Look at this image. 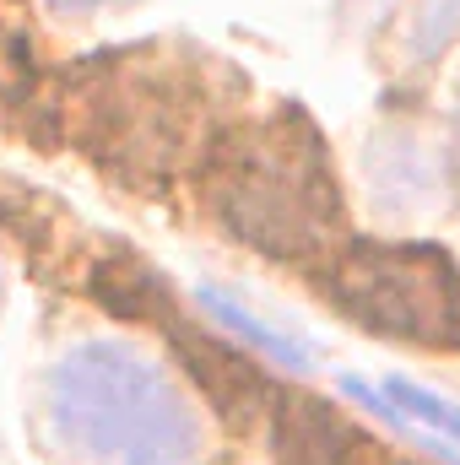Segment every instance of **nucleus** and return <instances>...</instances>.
Here are the masks:
<instances>
[{"label":"nucleus","instance_id":"9","mask_svg":"<svg viewBox=\"0 0 460 465\" xmlns=\"http://www.w3.org/2000/svg\"><path fill=\"white\" fill-rule=\"evenodd\" d=\"M390 395L412 411V422H428L434 433H445V439H455V444H460V406L439 401V395H434V390H423V384H406V379H395V384H390Z\"/></svg>","mask_w":460,"mask_h":465},{"label":"nucleus","instance_id":"11","mask_svg":"<svg viewBox=\"0 0 460 465\" xmlns=\"http://www.w3.org/2000/svg\"><path fill=\"white\" fill-rule=\"evenodd\" d=\"M65 5H104V0H65Z\"/></svg>","mask_w":460,"mask_h":465},{"label":"nucleus","instance_id":"6","mask_svg":"<svg viewBox=\"0 0 460 465\" xmlns=\"http://www.w3.org/2000/svg\"><path fill=\"white\" fill-rule=\"evenodd\" d=\"M363 444L325 401L287 395L276 406V465H357Z\"/></svg>","mask_w":460,"mask_h":465},{"label":"nucleus","instance_id":"8","mask_svg":"<svg viewBox=\"0 0 460 465\" xmlns=\"http://www.w3.org/2000/svg\"><path fill=\"white\" fill-rule=\"evenodd\" d=\"M33 71V38L16 0H0V93H16Z\"/></svg>","mask_w":460,"mask_h":465},{"label":"nucleus","instance_id":"7","mask_svg":"<svg viewBox=\"0 0 460 465\" xmlns=\"http://www.w3.org/2000/svg\"><path fill=\"white\" fill-rule=\"evenodd\" d=\"M201 303L212 309V320H223L233 336H244L255 351H265V357H276V362H287V368H304V347H298V341H287V336L265 331V325H260L255 314H244L233 298H223V292H212V287H206V292H201Z\"/></svg>","mask_w":460,"mask_h":465},{"label":"nucleus","instance_id":"5","mask_svg":"<svg viewBox=\"0 0 460 465\" xmlns=\"http://www.w3.org/2000/svg\"><path fill=\"white\" fill-rule=\"evenodd\" d=\"M368 195L390 212V217H412L428 212L445 190V163L439 146L417 130H385L379 141H368Z\"/></svg>","mask_w":460,"mask_h":465},{"label":"nucleus","instance_id":"3","mask_svg":"<svg viewBox=\"0 0 460 465\" xmlns=\"http://www.w3.org/2000/svg\"><path fill=\"white\" fill-rule=\"evenodd\" d=\"M331 303L374 336L460 347V265L428 238H357L331 260Z\"/></svg>","mask_w":460,"mask_h":465},{"label":"nucleus","instance_id":"1","mask_svg":"<svg viewBox=\"0 0 460 465\" xmlns=\"http://www.w3.org/2000/svg\"><path fill=\"white\" fill-rule=\"evenodd\" d=\"M212 217L271 260H309L342 232V195L315 124L298 109L238 124L201 163Z\"/></svg>","mask_w":460,"mask_h":465},{"label":"nucleus","instance_id":"2","mask_svg":"<svg viewBox=\"0 0 460 465\" xmlns=\"http://www.w3.org/2000/svg\"><path fill=\"white\" fill-rule=\"evenodd\" d=\"M49 433L93 465H195L206 450L185 384L125 341H82L44 379Z\"/></svg>","mask_w":460,"mask_h":465},{"label":"nucleus","instance_id":"10","mask_svg":"<svg viewBox=\"0 0 460 465\" xmlns=\"http://www.w3.org/2000/svg\"><path fill=\"white\" fill-rule=\"evenodd\" d=\"M460 27V0H428L423 16H417V33H412V54H439L450 44V33Z\"/></svg>","mask_w":460,"mask_h":465},{"label":"nucleus","instance_id":"4","mask_svg":"<svg viewBox=\"0 0 460 465\" xmlns=\"http://www.w3.org/2000/svg\"><path fill=\"white\" fill-rule=\"evenodd\" d=\"M98 104H115V109H93V124H87V141L104 146V152H119V163H152L163 168L185 130H190V114L179 104L174 87H157V71L152 65H115L109 71V87L104 93H87Z\"/></svg>","mask_w":460,"mask_h":465}]
</instances>
